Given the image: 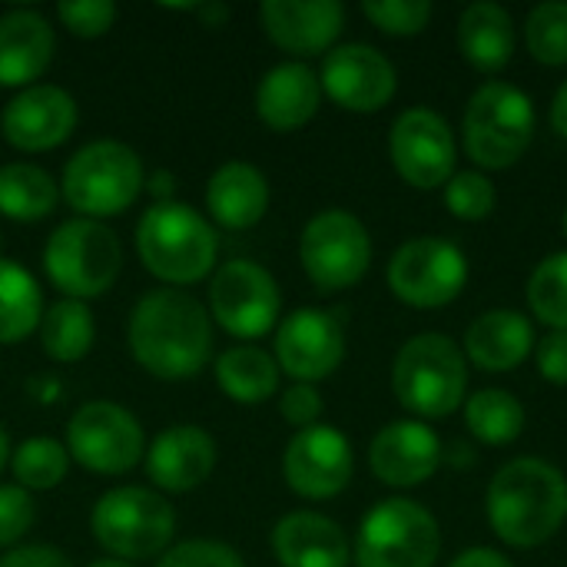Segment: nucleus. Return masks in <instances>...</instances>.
Returning a JSON list of instances; mask_svg holds the SVG:
<instances>
[{"mask_svg": "<svg viewBox=\"0 0 567 567\" xmlns=\"http://www.w3.org/2000/svg\"><path fill=\"white\" fill-rule=\"evenodd\" d=\"M126 342L140 369L166 382H183L206 369L213 355V322L189 292L153 289L133 306Z\"/></svg>", "mask_w": 567, "mask_h": 567, "instance_id": "f257e3e1", "label": "nucleus"}, {"mask_svg": "<svg viewBox=\"0 0 567 567\" xmlns=\"http://www.w3.org/2000/svg\"><path fill=\"white\" fill-rule=\"evenodd\" d=\"M488 525L512 548H538L567 522L565 475L542 458H515L488 485Z\"/></svg>", "mask_w": 567, "mask_h": 567, "instance_id": "f03ea898", "label": "nucleus"}, {"mask_svg": "<svg viewBox=\"0 0 567 567\" xmlns=\"http://www.w3.org/2000/svg\"><path fill=\"white\" fill-rule=\"evenodd\" d=\"M136 252L150 276L166 282V289H179L213 272L219 236L193 206L153 203L136 226Z\"/></svg>", "mask_w": 567, "mask_h": 567, "instance_id": "7ed1b4c3", "label": "nucleus"}, {"mask_svg": "<svg viewBox=\"0 0 567 567\" xmlns=\"http://www.w3.org/2000/svg\"><path fill=\"white\" fill-rule=\"evenodd\" d=\"M535 103L525 90L492 80L475 90L462 116L468 159L485 173L512 169L535 140Z\"/></svg>", "mask_w": 567, "mask_h": 567, "instance_id": "20e7f679", "label": "nucleus"}, {"mask_svg": "<svg viewBox=\"0 0 567 567\" xmlns=\"http://www.w3.org/2000/svg\"><path fill=\"white\" fill-rule=\"evenodd\" d=\"M392 389L402 409L415 412L419 419H445L465 405V352L442 332L412 336L395 355Z\"/></svg>", "mask_w": 567, "mask_h": 567, "instance_id": "39448f33", "label": "nucleus"}, {"mask_svg": "<svg viewBox=\"0 0 567 567\" xmlns=\"http://www.w3.org/2000/svg\"><path fill=\"white\" fill-rule=\"evenodd\" d=\"M146 186L143 159L120 140H93L80 146L66 166L60 189L83 219H106L126 213Z\"/></svg>", "mask_w": 567, "mask_h": 567, "instance_id": "423d86ee", "label": "nucleus"}, {"mask_svg": "<svg viewBox=\"0 0 567 567\" xmlns=\"http://www.w3.org/2000/svg\"><path fill=\"white\" fill-rule=\"evenodd\" d=\"M90 532L100 548L133 565L169 551V542L176 535V512L159 492L123 485L96 498Z\"/></svg>", "mask_w": 567, "mask_h": 567, "instance_id": "0eeeda50", "label": "nucleus"}, {"mask_svg": "<svg viewBox=\"0 0 567 567\" xmlns=\"http://www.w3.org/2000/svg\"><path fill=\"white\" fill-rule=\"evenodd\" d=\"M123 266L120 239L96 219H66L43 246V272L63 299H96L110 292Z\"/></svg>", "mask_w": 567, "mask_h": 567, "instance_id": "6e6552de", "label": "nucleus"}, {"mask_svg": "<svg viewBox=\"0 0 567 567\" xmlns=\"http://www.w3.org/2000/svg\"><path fill=\"white\" fill-rule=\"evenodd\" d=\"M439 551L435 515L412 498H385L362 518L352 558L359 567H435Z\"/></svg>", "mask_w": 567, "mask_h": 567, "instance_id": "1a4fd4ad", "label": "nucleus"}, {"mask_svg": "<svg viewBox=\"0 0 567 567\" xmlns=\"http://www.w3.org/2000/svg\"><path fill=\"white\" fill-rule=\"evenodd\" d=\"M299 262L316 289L322 292L352 289L372 266L369 229L349 209H322L302 229Z\"/></svg>", "mask_w": 567, "mask_h": 567, "instance_id": "9d476101", "label": "nucleus"}, {"mask_svg": "<svg viewBox=\"0 0 567 567\" xmlns=\"http://www.w3.org/2000/svg\"><path fill=\"white\" fill-rule=\"evenodd\" d=\"M66 452L93 475H126L146 455L143 425L116 402H86L70 415Z\"/></svg>", "mask_w": 567, "mask_h": 567, "instance_id": "9b49d317", "label": "nucleus"}, {"mask_svg": "<svg viewBox=\"0 0 567 567\" xmlns=\"http://www.w3.org/2000/svg\"><path fill=\"white\" fill-rule=\"evenodd\" d=\"M468 282L465 252L439 236H419L395 249L389 262V289L412 309H442L458 299Z\"/></svg>", "mask_w": 567, "mask_h": 567, "instance_id": "f8f14e48", "label": "nucleus"}, {"mask_svg": "<svg viewBox=\"0 0 567 567\" xmlns=\"http://www.w3.org/2000/svg\"><path fill=\"white\" fill-rule=\"evenodd\" d=\"M209 312L233 339H262L279 322L282 292L262 266L233 259L213 272Z\"/></svg>", "mask_w": 567, "mask_h": 567, "instance_id": "ddd939ff", "label": "nucleus"}, {"mask_svg": "<svg viewBox=\"0 0 567 567\" xmlns=\"http://www.w3.org/2000/svg\"><path fill=\"white\" fill-rule=\"evenodd\" d=\"M389 156L395 173L415 189H439L455 176L458 143L445 116L429 106L399 113L389 133Z\"/></svg>", "mask_w": 567, "mask_h": 567, "instance_id": "4468645a", "label": "nucleus"}, {"mask_svg": "<svg viewBox=\"0 0 567 567\" xmlns=\"http://www.w3.org/2000/svg\"><path fill=\"white\" fill-rule=\"evenodd\" d=\"M322 93L349 113H379L395 96L399 76L392 60L369 43L332 47L319 73Z\"/></svg>", "mask_w": 567, "mask_h": 567, "instance_id": "2eb2a0df", "label": "nucleus"}, {"mask_svg": "<svg viewBox=\"0 0 567 567\" xmlns=\"http://www.w3.org/2000/svg\"><path fill=\"white\" fill-rule=\"evenodd\" d=\"M352 445L332 425H312L289 439L282 455L286 485L309 502H326L352 482Z\"/></svg>", "mask_w": 567, "mask_h": 567, "instance_id": "dca6fc26", "label": "nucleus"}, {"mask_svg": "<svg viewBox=\"0 0 567 567\" xmlns=\"http://www.w3.org/2000/svg\"><path fill=\"white\" fill-rule=\"evenodd\" d=\"M346 359V332L326 309H296L276 329V365L296 382L316 385Z\"/></svg>", "mask_w": 567, "mask_h": 567, "instance_id": "f3484780", "label": "nucleus"}, {"mask_svg": "<svg viewBox=\"0 0 567 567\" xmlns=\"http://www.w3.org/2000/svg\"><path fill=\"white\" fill-rule=\"evenodd\" d=\"M76 126V100L53 83L20 90L0 113L3 140L20 153H47L70 140Z\"/></svg>", "mask_w": 567, "mask_h": 567, "instance_id": "a211bd4d", "label": "nucleus"}, {"mask_svg": "<svg viewBox=\"0 0 567 567\" xmlns=\"http://www.w3.org/2000/svg\"><path fill=\"white\" fill-rule=\"evenodd\" d=\"M442 439L415 419L389 422L369 445V468L389 488H415L435 475Z\"/></svg>", "mask_w": 567, "mask_h": 567, "instance_id": "6ab92c4d", "label": "nucleus"}, {"mask_svg": "<svg viewBox=\"0 0 567 567\" xmlns=\"http://www.w3.org/2000/svg\"><path fill=\"white\" fill-rule=\"evenodd\" d=\"M259 23L279 50L316 56L339 40L346 10L336 0H266L259 7Z\"/></svg>", "mask_w": 567, "mask_h": 567, "instance_id": "aec40b11", "label": "nucleus"}, {"mask_svg": "<svg viewBox=\"0 0 567 567\" xmlns=\"http://www.w3.org/2000/svg\"><path fill=\"white\" fill-rule=\"evenodd\" d=\"M146 475L159 492L183 495L199 488L216 468V442L199 425H169L146 449Z\"/></svg>", "mask_w": 567, "mask_h": 567, "instance_id": "412c9836", "label": "nucleus"}, {"mask_svg": "<svg viewBox=\"0 0 567 567\" xmlns=\"http://www.w3.org/2000/svg\"><path fill=\"white\" fill-rule=\"evenodd\" d=\"M319 103H322L319 73L299 60L272 66L256 86V116L276 133H292L312 123Z\"/></svg>", "mask_w": 567, "mask_h": 567, "instance_id": "4be33fe9", "label": "nucleus"}, {"mask_svg": "<svg viewBox=\"0 0 567 567\" xmlns=\"http://www.w3.org/2000/svg\"><path fill=\"white\" fill-rule=\"evenodd\" d=\"M272 555L282 567H349L352 545L332 518L292 512L272 528Z\"/></svg>", "mask_w": 567, "mask_h": 567, "instance_id": "5701e85b", "label": "nucleus"}, {"mask_svg": "<svg viewBox=\"0 0 567 567\" xmlns=\"http://www.w3.org/2000/svg\"><path fill=\"white\" fill-rule=\"evenodd\" d=\"M56 37L43 13L7 10L0 17V86H33L53 63Z\"/></svg>", "mask_w": 567, "mask_h": 567, "instance_id": "b1692460", "label": "nucleus"}, {"mask_svg": "<svg viewBox=\"0 0 567 567\" xmlns=\"http://www.w3.org/2000/svg\"><path fill=\"white\" fill-rule=\"evenodd\" d=\"M269 209V179L243 159L223 163L206 183V213L223 229H252Z\"/></svg>", "mask_w": 567, "mask_h": 567, "instance_id": "393cba45", "label": "nucleus"}, {"mask_svg": "<svg viewBox=\"0 0 567 567\" xmlns=\"http://www.w3.org/2000/svg\"><path fill=\"white\" fill-rule=\"evenodd\" d=\"M465 352L485 372H512L535 352V329L515 309H492L468 326Z\"/></svg>", "mask_w": 567, "mask_h": 567, "instance_id": "a878e982", "label": "nucleus"}, {"mask_svg": "<svg viewBox=\"0 0 567 567\" xmlns=\"http://www.w3.org/2000/svg\"><path fill=\"white\" fill-rule=\"evenodd\" d=\"M458 53L478 70V73H498L515 56V20L502 3L478 0L462 10L458 17Z\"/></svg>", "mask_w": 567, "mask_h": 567, "instance_id": "bb28decb", "label": "nucleus"}, {"mask_svg": "<svg viewBox=\"0 0 567 567\" xmlns=\"http://www.w3.org/2000/svg\"><path fill=\"white\" fill-rule=\"evenodd\" d=\"M216 382L219 389L239 405H259L276 395L279 389V365L276 355L256 346H233L216 359Z\"/></svg>", "mask_w": 567, "mask_h": 567, "instance_id": "cd10ccee", "label": "nucleus"}, {"mask_svg": "<svg viewBox=\"0 0 567 567\" xmlns=\"http://www.w3.org/2000/svg\"><path fill=\"white\" fill-rule=\"evenodd\" d=\"M96 342V322L86 302L80 299H60L50 309H43L40 319V346L43 355L53 362H80L90 355Z\"/></svg>", "mask_w": 567, "mask_h": 567, "instance_id": "c85d7f7f", "label": "nucleus"}, {"mask_svg": "<svg viewBox=\"0 0 567 567\" xmlns=\"http://www.w3.org/2000/svg\"><path fill=\"white\" fill-rule=\"evenodd\" d=\"M56 183L37 163L0 166V216L13 223H40L56 206Z\"/></svg>", "mask_w": 567, "mask_h": 567, "instance_id": "c756f323", "label": "nucleus"}, {"mask_svg": "<svg viewBox=\"0 0 567 567\" xmlns=\"http://www.w3.org/2000/svg\"><path fill=\"white\" fill-rule=\"evenodd\" d=\"M43 319V292L37 279L13 259L0 256V346L23 342Z\"/></svg>", "mask_w": 567, "mask_h": 567, "instance_id": "7c9ffc66", "label": "nucleus"}, {"mask_svg": "<svg viewBox=\"0 0 567 567\" xmlns=\"http://www.w3.org/2000/svg\"><path fill=\"white\" fill-rule=\"evenodd\" d=\"M465 425L482 445H512L525 432V405L505 389H482L465 402Z\"/></svg>", "mask_w": 567, "mask_h": 567, "instance_id": "2f4dec72", "label": "nucleus"}, {"mask_svg": "<svg viewBox=\"0 0 567 567\" xmlns=\"http://www.w3.org/2000/svg\"><path fill=\"white\" fill-rule=\"evenodd\" d=\"M13 478L20 488L27 492H50L56 488L66 472H70V452L56 442V439H27L17 445L13 458H10Z\"/></svg>", "mask_w": 567, "mask_h": 567, "instance_id": "473e14b6", "label": "nucleus"}, {"mask_svg": "<svg viewBox=\"0 0 567 567\" xmlns=\"http://www.w3.org/2000/svg\"><path fill=\"white\" fill-rule=\"evenodd\" d=\"M528 306L535 319L555 332H567V252H555L535 266L528 279Z\"/></svg>", "mask_w": 567, "mask_h": 567, "instance_id": "72a5a7b5", "label": "nucleus"}, {"mask_svg": "<svg viewBox=\"0 0 567 567\" xmlns=\"http://www.w3.org/2000/svg\"><path fill=\"white\" fill-rule=\"evenodd\" d=\"M528 53L545 66H567V3H538L525 20Z\"/></svg>", "mask_w": 567, "mask_h": 567, "instance_id": "f704fd0d", "label": "nucleus"}, {"mask_svg": "<svg viewBox=\"0 0 567 567\" xmlns=\"http://www.w3.org/2000/svg\"><path fill=\"white\" fill-rule=\"evenodd\" d=\"M495 203H498L495 183L482 169L455 173L445 183V206L462 223H482V219H488L495 213Z\"/></svg>", "mask_w": 567, "mask_h": 567, "instance_id": "c9c22d12", "label": "nucleus"}, {"mask_svg": "<svg viewBox=\"0 0 567 567\" xmlns=\"http://www.w3.org/2000/svg\"><path fill=\"white\" fill-rule=\"evenodd\" d=\"M362 13L372 20L375 30L389 37H415L432 20L429 0H369L362 3Z\"/></svg>", "mask_w": 567, "mask_h": 567, "instance_id": "e433bc0d", "label": "nucleus"}, {"mask_svg": "<svg viewBox=\"0 0 567 567\" xmlns=\"http://www.w3.org/2000/svg\"><path fill=\"white\" fill-rule=\"evenodd\" d=\"M56 17L73 37L96 40L116 23V3L113 0H66V3H56Z\"/></svg>", "mask_w": 567, "mask_h": 567, "instance_id": "4c0bfd02", "label": "nucleus"}, {"mask_svg": "<svg viewBox=\"0 0 567 567\" xmlns=\"http://www.w3.org/2000/svg\"><path fill=\"white\" fill-rule=\"evenodd\" d=\"M156 567H246V561L236 548H229L223 542L196 538V542H183V545H173L169 551H163Z\"/></svg>", "mask_w": 567, "mask_h": 567, "instance_id": "58836bf2", "label": "nucleus"}, {"mask_svg": "<svg viewBox=\"0 0 567 567\" xmlns=\"http://www.w3.org/2000/svg\"><path fill=\"white\" fill-rule=\"evenodd\" d=\"M33 525V498L20 485H0V548L17 545Z\"/></svg>", "mask_w": 567, "mask_h": 567, "instance_id": "ea45409f", "label": "nucleus"}, {"mask_svg": "<svg viewBox=\"0 0 567 567\" xmlns=\"http://www.w3.org/2000/svg\"><path fill=\"white\" fill-rule=\"evenodd\" d=\"M279 412H282V419H286L289 425H296L299 432H302V429H312V425H319V419H322V395H319L316 385L296 382V385H289V389L282 392Z\"/></svg>", "mask_w": 567, "mask_h": 567, "instance_id": "a19ab883", "label": "nucleus"}, {"mask_svg": "<svg viewBox=\"0 0 567 567\" xmlns=\"http://www.w3.org/2000/svg\"><path fill=\"white\" fill-rule=\"evenodd\" d=\"M538 372L551 385H567V332H551L542 342H535Z\"/></svg>", "mask_w": 567, "mask_h": 567, "instance_id": "79ce46f5", "label": "nucleus"}, {"mask_svg": "<svg viewBox=\"0 0 567 567\" xmlns=\"http://www.w3.org/2000/svg\"><path fill=\"white\" fill-rule=\"evenodd\" d=\"M0 567H73L70 558L60 551V548H50V545H20V548H10Z\"/></svg>", "mask_w": 567, "mask_h": 567, "instance_id": "37998d69", "label": "nucleus"}, {"mask_svg": "<svg viewBox=\"0 0 567 567\" xmlns=\"http://www.w3.org/2000/svg\"><path fill=\"white\" fill-rule=\"evenodd\" d=\"M449 567H512V561L495 548H468Z\"/></svg>", "mask_w": 567, "mask_h": 567, "instance_id": "c03bdc74", "label": "nucleus"}, {"mask_svg": "<svg viewBox=\"0 0 567 567\" xmlns=\"http://www.w3.org/2000/svg\"><path fill=\"white\" fill-rule=\"evenodd\" d=\"M193 13L203 20V27H209V30H219V27H226L229 23V17H233V10L226 7V3H219V0H213V3H196L193 7Z\"/></svg>", "mask_w": 567, "mask_h": 567, "instance_id": "a18cd8bd", "label": "nucleus"}, {"mask_svg": "<svg viewBox=\"0 0 567 567\" xmlns=\"http://www.w3.org/2000/svg\"><path fill=\"white\" fill-rule=\"evenodd\" d=\"M143 189H150V196H153L156 203H173L169 196H173V189H176V179H173V173L159 169V173H153V176L146 179Z\"/></svg>", "mask_w": 567, "mask_h": 567, "instance_id": "49530a36", "label": "nucleus"}, {"mask_svg": "<svg viewBox=\"0 0 567 567\" xmlns=\"http://www.w3.org/2000/svg\"><path fill=\"white\" fill-rule=\"evenodd\" d=\"M551 126H555L558 136L567 140V80L558 86V93L551 100Z\"/></svg>", "mask_w": 567, "mask_h": 567, "instance_id": "de8ad7c7", "label": "nucleus"}, {"mask_svg": "<svg viewBox=\"0 0 567 567\" xmlns=\"http://www.w3.org/2000/svg\"><path fill=\"white\" fill-rule=\"evenodd\" d=\"M7 458H10V442H7V432L0 429V472H3V465H7Z\"/></svg>", "mask_w": 567, "mask_h": 567, "instance_id": "09e8293b", "label": "nucleus"}, {"mask_svg": "<svg viewBox=\"0 0 567 567\" xmlns=\"http://www.w3.org/2000/svg\"><path fill=\"white\" fill-rule=\"evenodd\" d=\"M90 567H133L130 561H120V558H103V561H93Z\"/></svg>", "mask_w": 567, "mask_h": 567, "instance_id": "8fccbe9b", "label": "nucleus"}, {"mask_svg": "<svg viewBox=\"0 0 567 567\" xmlns=\"http://www.w3.org/2000/svg\"><path fill=\"white\" fill-rule=\"evenodd\" d=\"M561 229H565V236H567V209H565V219H561Z\"/></svg>", "mask_w": 567, "mask_h": 567, "instance_id": "3c124183", "label": "nucleus"}]
</instances>
